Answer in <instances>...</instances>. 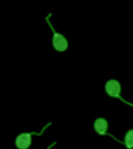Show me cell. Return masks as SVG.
<instances>
[{
  "instance_id": "1",
  "label": "cell",
  "mask_w": 133,
  "mask_h": 149,
  "mask_svg": "<svg viewBox=\"0 0 133 149\" xmlns=\"http://www.w3.org/2000/svg\"><path fill=\"white\" fill-rule=\"evenodd\" d=\"M51 16V13H50L48 16L45 17V20L48 23V26L51 27L52 32H53V37H52V44L55 50L59 52H62L67 50L68 46H69V43L68 40H66L64 36L61 33H58L55 31V30L54 29V27L51 25V22L49 21V17Z\"/></svg>"
},
{
  "instance_id": "2",
  "label": "cell",
  "mask_w": 133,
  "mask_h": 149,
  "mask_svg": "<svg viewBox=\"0 0 133 149\" xmlns=\"http://www.w3.org/2000/svg\"><path fill=\"white\" fill-rule=\"evenodd\" d=\"M51 123H47L40 133H22L20 134H19L18 136L16 137V140H15L16 147L18 149H28L29 148V147L30 146V144H31V142H32V135H38V136H41V135L44 133V130H45L48 127H49V126L51 125Z\"/></svg>"
},
{
  "instance_id": "3",
  "label": "cell",
  "mask_w": 133,
  "mask_h": 149,
  "mask_svg": "<svg viewBox=\"0 0 133 149\" xmlns=\"http://www.w3.org/2000/svg\"><path fill=\"white\" fill-rule=\"evenodd\" d=\"M105 91H106L107 95H110V96L118 98V99L121 100L122 102H124L126 104L129 105L131 107H133V104L125 101L121 96V85H120L118 81H117L115 79H110V80H108L106 82V85H105Z\"/></svg>"
},
{
  "instance_id": "4",
  "label": "cell",
  "mask_w": 133,
  "mask_h": 149,
  "mask_svg": "<svg viewBox=\"0 0 133 149\" xmlns=\"http://www.w3.org/2000/svg\"><path fill=\"white\" fill-rule=\"evenodd\" d=\"M93 127L98 134L110 135L107 133V128H108V123L104 118L99 117V118L97 119L93 123Z\"/></svg>"
},
{
  "instance_id": "5",
  "label": "cell",
  "mask_w": 133,
  "mask_h": 149,
  "mask_svg": "<svg viewBox=\"0 0 133 149\" xmlns=\"http://www.w3.org/2000/svg\"><path fill=\"white\" fill-rule=\"evenodd\" d=\"M124 144H125L128 149L133 148V129L129 130L126 133L125 136V142Z\"/></svg>"
},
{
  "instance_id": "6",
  "label": "cell",
  "mask_w": 133,
  "mask_h": 149,
  "mask_svg": "<svg viewBox=\"0 0 133 149\" xmlns=\"http://www.w3.org/2000/svg\"><path fill=\"white\" fill-rule=\"evenodd\" d=\"M56 144V142H53V143H52V144H51V145H50V146L48 147V149H51V148H52V147L54 146V145H55Z\"/></svg>"
}]
</instances>
